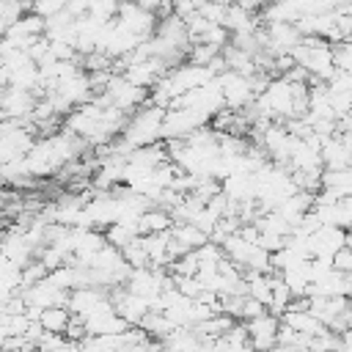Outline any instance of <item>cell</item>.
I'll list each match as a JSON object with an SVG mask.
<instances>
[{
  "mask_svg": "<svg viewBox=\"0 0 352 352\" xmlns=\"http://www.w3.org/2000/svg\"><path fill=\"white\" fill-rule=\"evenodd\" d=\"M107 297H110V289H104V286L102 289L99 286H77L69 294V311L82 316V319H88Z\"/></svg>",
  "mask_w": 352,
  "mask_h": 352,
  "instance_id": "obj_7",
  "label": "cell"
},
{
  "mask_svg": "<svg viewBox=\"0 0 352 352\" xmlns=\"http://www.w3.org/2000/svg\"><path fill=\"white\" fill-rule=\"evenodd\" d=\"M173 214L165 206H148L140 214V234H151V231H170L173 228Z\"/></svg>",
  "mask_w": 352,
  "mask_h": 352,
  "instance_id": "obj_9",
  "label": "cell"
},
{
  "mask_svg": "<svg viewBox=\"0 0 352 352\" xmlns=\"http://www.w3.org/2000/svg\"><path fill=\"white\" fill-rule=\"evenodd\" d=\"M66 6H69V0H30V11L41 14L44 19H50V16L60 14Z\"/></svg>",
  "mask_w": 352,
  "mask_h": 352,
  "instance_id": "obj_14",
  "label": "cell"
},
{
  "mask_svg": "<svg viewBox=\"0 0 352 352\" xmlns=\"http://www.w3.org/2000/svg\"><path fill=\"white\" fill-rule=\"evenodd\" d=\"M322 160H324V168H349L352 165V151L338 135H333L322 143Z\"/></svg>",
  "mask_w": 352,
  "mask_h": 352,
  "instance_id": "obj_8",
  "label": "cell"
},
{
  "mask_svg": "<svg viewBox=\"0 0 352 352\" xmlns=\"http://www.w3.org/2000/svg\"><path fill=\"white\" fill-rule=\"evenodd\" d=\"M264 33H267V52L272 55L292 52L302 41V33L294 22H267Z\"/></svg>",
  "mask_w": 352,
  "mask_h": 352,
  "instance_id": "obj_5",
  "label": "cell"
},
{
  "mask_svg": "<svg viewBox=\"0 0 352 352\" xmlns=\"http://www.w3.org/2000/svg\"><path fill=\"white\" fill-rule=\"evenodd\" d=\"M38 322L50 333H66V327L72 322V311H69V305H47V308H41Z\"/></svg>",
  "mask_w": 352,
  "mask_h": 352,
  "instance_id": "obj_12",
  "label": "cell"
},
{
  "mask_svg": "<svg viewBox=\"0 0 352 352\" xmlns=\"http://www.w3.org/2000/svg\"><path fill=\"white\" fill-rule=\"evenodd\" d=\"M173 236L187 248V250H198L201 245H206L212 236L204 231V228H198L195 223H173Z\"/></svg>",
  "mask_w": 352,
  "mask_h": 352,
  "instance_id": "obj_11",
  "label": "cell"
},
{
  "mask_svg": "<svg viewBox=\"0 0 352 352\" xmlns=\"http://www.w3.org/2000/svg\"><path fill=\"white\" fill-rule=\"evenodd\" d=\"M165 113H168V107H160V104H154V102H146L143 107H138L135 113H129V121H126L121 138H124L132 148L157 143V140L162 138Z\"/></svg>",
  "mask_w": 352,
  "mask_h": 352,
  "instance_id": "obj_1",
  "label": "cell"
},
{
  "mask_svg": "<svg viewBox=\"0 0 352 352\" xmlns=\"http://www.w3.org/2000/svg\"><path fill=\"white\" fill-rule=\"evenodd\" d=\"M38 96L28 88L3 85V118H30Z\"/></svg>",
  "mask_w": 352,
  "mask_h": 352,
  "instance_id": "obj_6",
  "label": "cell"
},
{
  "mask_svg": "<svg viewBox=\"0 0 352 352\" xmlns=\"http://www.w3.org/2000/svg\"><path fill=\"white\" fill-rule=\"evenodd\" d=\"M217 80H220V85H223L226 107L242 110V107H248V104L256 99V91H253L250 77H245V74H239V72H234V69H226V72L217 74Z\"/></svg>",
  "mask_w": 352,
  "mask_h": 352,
  "instance_id": "obj_3",
  "label": "cell"
},
{
  "mask_svg": "<svg viewBox=\"0 0 352 352\" xmlns=\"http://www.w3.org/2000/svg\"><path fill=\"white\" fill-rule=\"evenodd\" d=\"M264 311H270L261 300H256V297H245V305H242V322H248V319H256V316H261Z\"/></svg>",
  "mask_w": 352,
  "mask_h": 352,
  "instance_id": "obj_15",
  "label": "cell"
},
{
  "mask_svg": "<svg viewBox=\"0 0 352 352\" xmlns=\"http://www.w3.org/2000/svg\"><path fill=\"white\" fill-rule=\"evenodd\" d=\"M248 333H250V346L253 349H267L278 346V330H280V316L272 311H264L256 319H248Z\"/></svg>",
  "mask_w": 352,
  "mask_h": 352,
  "instance_id": "obj_4",
  "label": "cell"
},
{
  "mask_svg": "<svg viewBox=\"0 0 352 352\" xmlns=\"http://www.w3.org/2000/svg\"><path fill=\"white\" fill-rule=\"evenodd\" d=\"M121 253H124V258H126V264H132V267H148L151 261H148V253H146V248H143V239L138 236V239H132L126 248H121Z\"/></svg>",
  "mask_w": 352,
  "mask_h": 352,
  "instance_id": "obj_13",
  "label": "cell"
},
{
  "mask_svg": "<svg viewBox=\"0 0 352 352\" xmlns=\"http://www.w3.org/2000/svg\"><path fill=\"white\" fill-rule=\"evenodd\" d=\"M223 25H226L231 33H253V30H258V22H256L253 11H248V8L236 6V3L228 6V11H226V22H223Z\"/></svg>",
  "mask_w": 352,
  "mask_h": 352,
  "instance_id": "obj_10",
  "label": "cell"
},
{
  "mask_svg": "<svg viewBox=\"0 0 352 352\" xmlns=\"http://www.w3.org/2000/svg\"><path fill=\"white\" fill-rule=\"evenodd\" d=\"M209 113L195 110V107H168L165 121H162V140H179L187 138L192 129L209 124Z\"/></svg>",
  "mask_w": 352,
  "mask_h": 352,
  "instance_id": "obj_2",
  "label": "cell"
},
{
  "mask_svg": "<svg viewBox=\"0 0 352 352\" xmlns=\"http://www.w3.org/2000/svg\"><path fill=\"white\" fill-rule=\"evenodd\" d=\"M201 3L204 0H173V14H179L182 19H187V16H192V14L201 11Z\"/></svg>",
  "mask_w": 352,
  "mask_h": 352,
  "instance_id": "obj_16",
  "label": "cell"
}]
</instances>
